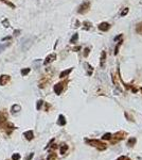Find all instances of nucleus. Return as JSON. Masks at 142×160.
Listing matches in <instances>:
<instances>
[{"instance_id":"2","label":"nucleus","mask_w":142,"mask_h":160,"mask_svg":"<svg viewBox=\"0 0 142 160\" xmlns=\"http://www.w3.org/2000/svg\"><path fill=\"white\" fill-rule=\"evenodd\" d=\"M126 132L125 131H118V132H116L114 136L111 137V139L109 140L110 141V143L112 144V145H116L117 143H119L120 141L122 140H124L125 139V137H126Z\"/></svg>"},{"instance_id":"15","label":"nucleus","mask_w":142,"mask_h":160,"mask_svg":"<svg viewBox=\"0 0 142 160\" xmlns=\"http://www.w3.org/2000/svg\"><path fill=\"white\" fill-rule=\"evenodd\" d=\"M68 148H69V146L67 145V144H63V145L59 147V152H60V154H62V155H65V154L67 153V150H68Z\"/></svg>"},{"instance_id":"37","label":"nucleus","mask_w":142,"mask_h":160,"mask_svg":"<svg viewBox=\"0 0 142 160\" xmlns=\"http://www.w3.org/2000/svg\"><path fill=\"white\" fill-rule=\"evenodd\" d=\"M80 25H81V24H80V21H79V20H76V21H75V27H76V28H77V27H80Z\"/></svg>"},{"instance_id":"10","label":"nucleus","mask_w":142,"mask_h":160,"mask_svg":"<svg viewBox=\"0 0 142 160\" xmlns=\"http://www.w3.org/2000/svg\"><path fill=\"white\" fill-rule=\"evenodd\" d=\"M24 136L28 141H32L33 140V138H34V133H33V131L32 130H28V131H25V132L24 133Z\"/></svg>"},{"instance_id":"13","label":"nucleus","mask_w":142,"mask_h":160,"mask_svg":"<svg viewBox=\"0 0 142 160\" xmlns=\"http://www.w3.org/2000/svg\"><path fill=\"white\" fill-rule=\"evenodd\" d=\"M21 110V107L19 105H17V104H15V105H13L12 106V108H11V113L12 114H16L17 112H19Z\"/></svg>"},{"instance_id":"4","label":"nucleus","mask_w":142,"mask_h":160,"mask_svg":"<svg viewBox=\"0 0 142 160\" xmlns=\"http://www.w3.org/2000/svg\"><path fill=\"white\" fill-rule=\"evenodd\" d=\"M90 9V2L89 1H84L82 4L79 6V10H77V13H80V14H85L89 11Z\"/></svg>"},{"instance_id":"1","label":"nucleus","mask_w":142,"mask_h":160,"mask_svg":"<svg viewBox=\"0 0 142 160\" xmlns=\"http://www.w3.org/2000/svg\"><path fill=\"white\" fill-rule=\"evenodd\" d=\"M84 142H85L86 144H88V145L95 147V148H96L98 150H105L106 148H107V144L104 143L103 141L101 140H96V139H85L84 140Z\"/></svg>"},{"instance_id":"27","label":"nucleus","mask_w":142,"mask_h":160,"mask_svg":"<svg viewBox=\"0 0 142 160\" xmlns=\"http://www.w3.org/2000/svg\"><path fill=\"white\" fill-rule=\"evenodd\" d=\"M136 31H137V33H142V24H139V25H137Z\"/></svg>"},{"instance_id":"19","label":"nucleus","mask_w":142,"mask_h":160,"mask_svg":"<svg viewBox=\"0 0 142 160\" xmlns=\"http://www.w3.org/2000/svg\"><path fill=\"white\" fill-rule=\"evenodd\" d=\"M44 104H45V101L43 100V99H39V100H37V104H36V109H37V110H40L41 107L44 106Z\"/></svg>"},{"instance_id":"9","label":"nucleus","mask_w":142,"mask_h":160,"mask_svg":"<svg viewBox=\"0 0 142 160\" xmlns=\"http://www.w3.org/2000/svg\"><path fill=\"white\" fill-rule=\"evenodd\" d=\"M105 61H106V51L103 50L101 52V58H100V65H101V67L105 66Z\"/></svg>"},{"instance_id":"20","label":"nucleus","mask_w":142,"mask_h":160,"mask_svg":"<svg viewBox=\"0 0 142 160\" xmlns=\"http://www.w3.org/2000/svg\"><path fill=\"white\" fill-rule=\"evenodd\" d=\"M112 137V134L110 132H107V133H104L102 136V140H110Z\"/></svg>"},{"instance_id":"29","label":"nucleus","mask_w":142,"mask_h":160,"mask_svg":"<svg viewBox=\"0 0 142 160\" xmlns=\"http://www.w3.org/2000/svg\"><path fill=\"white\" fill-rule=\"evenodd\" d=\"M128 11H130V9H128V8H125V9L123 10V11L121 12V16H122V17H123V16H125V15H126L127 13H128Z\"/></svg>"},{"instance_id":"17","label":"nucleus","mask_w":142,"mask_h":160,"mask_svg":"<svg viewBox=\"0 0 142 160\" xmlns=\"http://www.w3.org/2000/svg\"><path fill=\"white\" fill-rule=\"evenodd\" d=\"M31 72V68H29V67H27V68H22L21 69V72H20V74H21V76H27L29 73Z\"/></svg>"},{"instance_id":"11","label":"nucleus","mask_w":142,"mask_h":160,"mask_svg":"<svg viewBox=\"0 0 142 160\" xmlns=\"http://www.w3.org/2000/svg\"><path fill=\"white\" fill-rule=\"evenodd\" d=\"M72 70H73V67H71V68H68V69L63 70V72L59 74V78H62V79H63V78H66V77L68 76L69 74H70L71 72H72Z\"/></svg>"},{"instance_id":"28","label":"nucleus","mask_w":142,"mask_h":160,"mask_svg":"<svg viewBox=\"0 0 142 160\" xmlns=\"http://www.w3.org/2000/svg\"><path fill=\"white\" fill-rule=\"evenodd\" d=\"M116 160H130V157H127V156H120L119 158H117Z\"/></svg>"},{"instance_id":"7","label":"nucleus","mask_w":142,"mask_h":160,"mask_svg":"<svg viewBox=\"0 0 142 160\" xmlns=\"http://www.w3.org/2000/svg\"><path fill=\"white\" fill-rule=\"evenodd\" d=\"M10 80H11V77L9 75H1L0 76V85L1 86L6 85V83H8Z\"/></svg>"},{"instance_id":"22","label":"nucleus","mask_w":142,"mask_h":160,"mask_svg":"<svg viewBox=\"0 0 142 160\" xmlns=\"http://www.w3.org/2000/svg\"><path fill=\"white\" fill-rule=\"evenodd\" d=\"M77 38H79V34H77V33H74L73 36L71 37V40H70V43H71V44H74V43H75V42L77 41Z\"/></svg>"},{"instance_id":"18","label":"nucleus","mask_w":142,"mask_h":160,"mask_svg":"<svg viewBox=\"0 0 142 160\" xmlns=\"http://www.w3.org/2000/svg\"><path fill=\"white\" fill-rule=\"evenodd\" d=\"M1 24H2V26H3L4 28H10V27H11V25H10V21H9L8 18H4V19H3Z\"/></svg>"},{"instance_id":"30","label":"nucleus","mask_w":142,"mask_h":160,"mask_svg":"<svg viewBox=\"0 0 142 160\" xmlns=\"http://www.w3.org/2000/svg\"><path fill=\"white\" fill-rule=\"evenodd\" d=\"M9 46V44H6V45H4V44H0V52H1V51H3L5 49L6 47Z\"/></svg>"},{"instance_id":"16","label":"nucleus","mask_w":142,"mask_h":160,"mask_svg":"<svg viewBox=\"0 0 142 160\" xmlns=\"http://www.w3.org/2000/svg\"><path fill=\"white\" fill-rule=\"evenodd\" d=\"M0 1L3 2V3H4V4H6V5L11 6L12 9H15V4H14V3H12L11 1H10V0H0Z\"/></svg>"},{"instance_id":"35","label":"nucleus","mask_w":142,"mask_h":160,"mask_svg":"<svg viewBox=\"0 0 142 160\" xmlns=\"http://www.w3.org/2000/svg\"><path fill=\"white\" fill-rule=\"evenodd\" d=\"M79 50H81V46H76L73 48V51H79Z\"/></svg>"},{"instance_id":"24","label":"nucleus","mask_w":142,"mask_h":160,"mask_svg":"<svg viewBox=\"0 0 142 160\" xmlns=\"http://www.w3.org/2000/svg\"><path fill=\"white\" fill-rule=\"evenodd\" d=\"M84 26H85V27H84V29H85V30H89V29L91 28V22L85 21V22H84Z\"/></svg>"},{"instance_id":"14","label":"nucleus","mask_w":142,"mask_h":160,"mask_svg":"<svg viewBox=\"0 0 142 160\" xmlns=\"http://www.w3.org/2000/svg\"><path fill=\"white\" fill-rule=\"evenodd\" d=\"M136 142H137V139L136 138H134V137H130V139L127 140V143H126V145L128 146V147H133L135 144H136Z\"/></svg>"},{"instance_id":"33","label":"nucleus","mask_w":142,"mask_h":160,"mask_svg":"<svg viewBox=\"0 0 142 160\" xmlns=\"http://www.w3.org/2000/svg\"><path fill=\"white\" fill-rule=\"evenodd\" d=\"M125 116H126V117L128 118V121H134V120H133V117H131V116H130V115H128V113H127V112H125Z\"/></svg>"},{"instance_id":"38","label":"nucleus","mask_w":142,"mask_h":160,"mask_svg":"<svg viewBox=\"0 0 142 160\" xmlns=\"http://www.w3.org/2000/svg\"><path fill=\"white\" fill-rule=\"evenodd\" d=\"M140 90H141V93H142V88H141V89H140Z\"/></svg>"},{"instance_id":"23","label":"nucleus","mask_w":142,"mask_h":160,"mask_svg":"<svg viewBox=\"0 0 142 160\" xmlns=\"http://www.w3.org/2000/svg\"><path fill=\"white\" fill-rule=\"evenodd\" d=\"M56 159V154L55 153H50L49 156L47 157V160H55Z\"/></svg>"},{"instance_id":"36","label":"nucleus","mask_w":142,"mask_h":160,"mask_svg":"<svg viewBox=\"0 0 142 160\" xmlns=\"http://www.w3.org/2000/svg\"><path fill=\"white\" fill-rule=\"evenodd\" d=\"M8 40H11V36H5L2 38V41H8Z\"/></svg>"},{"instance_id":"3","label":"nucleus","mask_w":142,"mask_h":160,"mask_svg":"<svg viewBox=\"0 0 142 160\" xmlns=\"http://www.w3.org/2000/svg\"><path fill=\"white\" fill-rule=\"evenodd\" d=\"M68 83V80H66V81H62V82H59L56 83L55 85L53 86V90H54V93H55L56 95H60L63 92L64 88H65V85Z\"/></svg>"},{"instance_id":"12","label":"nucleus","mask_w":142,"mask_h":160,"mask_svg":"<svg viewBox=\"0 0 142 160\" xmlns=\"http://www.w3.org/2000/svg\"><path fill=\"white\" fill-rule=\"evenodd\" d=\"M66 123H67V122H66V117L64 116L63 114H59V121H57V124H59V126H65Z\"/></svg>"},{"instance_id":"32","label":"nucleus","mask_w":142,"mask_h":160,"mask_svg":"<svg viewBox=\"0 0 142 160\" xmlns=\"http://www.w3.org/2000/svg\"><path fill=\"white\" fill-rule=\"evenodd\" d=\"M33 156H34V153H31L30 155H29V156H28V157H27V158H25L24 160H31L32 158H33Z\"/></svg>"},{"instance_id":"26","label":"nucleus","mask_w":142,"mask_h":160,"mask_svg":"<svg viewBox=\"0 0 142 160\" xmlns=\"http://www.w3.org/2000/svg\"><path fill=\"white\" fill-rule=\"evenodd\" d=\"M89 52H90V48L86 47L85 49H84V57L87 58V57H88V54H89Z\"/></svg>"},{"instance_id":"6","label":"nucleus","mask_w":142,"mask_h":160,"mask_svg":"<svg viewBox=\"0 0 142 160\" xmlns=\"http://www.w3.org/2000/svg\"><path fill=\"white\" fill-rule=\"evenodd\" d=\"M32 44H33V40L32 38H28V40H24V43H22V50H28L29 48H30L32 46Z\"/></svg>"},{"instance_id":"34","label":"nucleus","mask_w":142,"mask_h":160,"mask_svg":"<svg viewBox=\"0 0 142 160\" xmlns=\"http://www.w3.org/2000/svg\"><path fill=\"white\" fill-rule=\"evenodd\" d=\"M19 34H20V30H15L14 31V36H17Z\"/></svg>"},{"instance_id":"31","label":"nucleus","mask_w":142,"mask_h":160,"mask_svg":"<svg viewBox=\"0 0 142 160\" xmlns=\"http://www.w3.org/2000/svg\"><path fill=\"white\" fill-rule=\"evenodd\" d=\"M122 37H123V34H119L118 36H116V37L114 38V41H115V42H117L118 40H120V38H122Z\"/></svg>"},{"instance_id":"5","label":"nucleus","mask_w":142,"mask_h":160,"mask_svg":"<svg viewBox=\"0 0 142 160\" xmlns=\"http://www.w3.org/2000/svg\"><path fill=\"white\" fill-rule=\"evenodd\" d=\"M56 60V53H51V54H49L46 59H45V61H44V65H48L49 63H51V62H53V61H55Z\"/></svg>"},{"instance_id":"21","label":"nucleus","mask_w":142,"mask_h":160,"mask_svg":"<svg viewBox=\"0 0 142 160\" xmlns=\"http://www.w3.org/2000/svg\"><path fill=\"white\" fill-rule=\"evenodd\" d=\"M122 43H123V41H122V40L118 42V45H117V46H116V48H115V54H116V56H117V54L119 53V48H120V46L122 45Z\"/></svg>"},{"instance_id":"8","label":"nucleus","mask_w":142,"mask_h":160,"mask_svg":"<svg viewBox=\"0 0 142 160\" xmlns=\"http://www.w3.org/2000/svg\"><path fill=\"white\" fill-rule=\"evenodd\" d=\"M98 28H99V30H101V31H103V32L108 31L109 29H110V24L103 21V22H101V24H100V25L98 26Z\"/></svg>"},{"instance_id":"25","label":"nucleus","mask_w":142,"mask_h":160,"mask_svg":"<svg viewBox=\"0 0 142 160\" xmlns=\"http://www.w3.org/2000/svg\"><path fill=\"white\" fill-rule=\"evenodd\" d=\"M19 159H20V154L16 153L12 155V160H19Z\"/></svg>"}]
</instances>
